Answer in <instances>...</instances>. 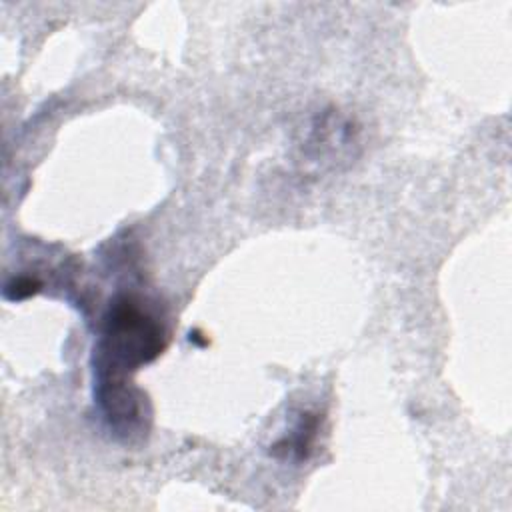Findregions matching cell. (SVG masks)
Segmentation results:
<instances>
[{
    "instance_id": "obj_2",
    "label": "cell",
    "mask_w": 512,
    "mask_h": 512,
    "mask_svg": "<svg viewBox=\"0 0 512 512\" xmlns=\"http://www.w3.org/2000/svg\"><path fill=\"white\" fill-rule=\"evenodd\" d=\"M8 286H14V294L8 296L12 300H20V298H26L30 294H34L38 288H40V282L38 280H32V278H16L12 284Z\"/></svg>"
},
{
    "instance_id": "obj_1",
    "label": "cell",
    "mask_w": 512,
    "mask_h": 512,
    "mask_svg": "<svg viewBox=\"0 0 512 512\" xmlns=\"http://www.w3.org/2000/svg\"><path fill=\"white\" fill-rule=\"evenodd\" d=\"M164 350L162 324L132 296H120L104 318L96 346V384H126V372L154 360Z\"/></svg>"
}]
</instances>
